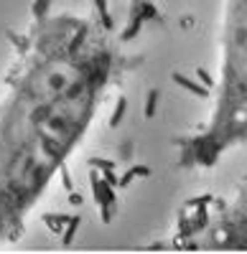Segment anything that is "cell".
Instances as JSON below:
<instances>
[{
	"mask_svg": "<svg viewBox=\"0 0 247 254\" xmlns=\"http://www.w3.org/2000/svg\"><path fill=\"white\" fill-rule=\"evenodd\" d=\"M161 18V10L156 5V0H128V38H133L138 31L146 26L156 23Z\"/></svg>",
	"mask_w": 247,
	"mask_h": 254,
	"instance_id": "obj_4",
	"label": "cell"
},
{
	"mask_svg": "<svg viewBox=\"0 0 247 254\" xmlns=\"http://www.w3.org/2000/svg\"><path fill=\"white\" fill-rule=\"evenodd\" d=\"M120 38L94 15L38 3L0 87V249L89 137L122 74Z\"/></svg>",
	"mask_w": 247,
	"mask_h": 254,
	"instance_id": "obj_1",
	"label": "cell"
},
{
	"mask_svg": "<svg viewBox=\"0 0 247 254\" xmlns=\"http://www.w3.org/2000/svg\"><path fill=\"white\" fill-rule=\"evenodd\" d=\"M171 247L186 252H247V183L227 196H199L178 211Z\"/></svg>",
	"mask_w": 247,
	"mask_h": 254,
	"instance_id": "obj_3",
	"label": "cell"
},
{
	"mask_svg": "<svg viewBox=\"0 0 247 254\" xmlns=\"http://www.w3.org/2000/svg\"><path fill=\"white\" fill-rule=\"evenodd\" d=\"M240 145H247V0H222L219 76L212 110L207 122L176 142L178 165L207 171Z\"/></svg>",
	"mask_w": 247,
	"mask_h": 254,
	"instance_id": "obj_2",
	"label": "cell"
}]
</instances>
